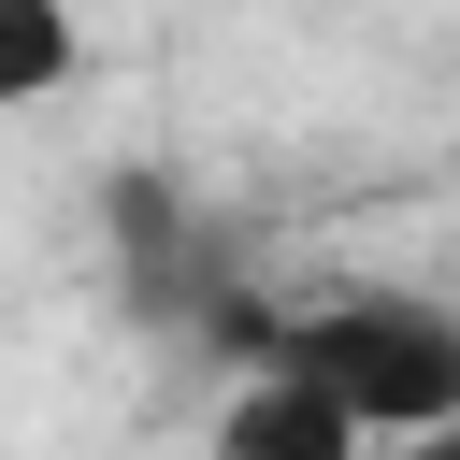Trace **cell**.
<instances>
[{
	"label": "cell",
	"mask_w": 460,
	"mask_h": 460,
	"mask_svg": "<svg viewBox=\"0 0 460 460\" xmlns=\"http://www.w3.org/2000/svg\"><path fill=\"white\" fill-rule=\"evenodd\" d=\"M72 72H86L72 0H0V101H58Z\"/></svg>",
	"instance_id": "obj_3"
},
{
	"label": "cell",
	"mask_w": 460,
	"mask_h": 460,
	"mask_svg": "<svg viewBox=\"0 0 460 460\" xmlns=\"http://www.w3.org/2000/svg\"><path fill=\"white\" fill-rule=\"evenodd\" d=\"M273 359L316 374L374 446H417L460 417V302H431V288H316L273 316Z\"/></svg>",
	"instance_id": "obj_1"
},
{
	"label": "cell",
	"mask_w": 460,
	"mask_h": 460,
	"mask_svg": "<svg viewBox=\"0 0 460 460\" xmlns=\"http://www.w3.org/2000/svg\"><path fill=\"white\" fill-rule=\"evenodd\" d=\"M216 460H374V431L316 388V374H288V359H259L230 402H216Z\"/></svg>",
	"instance_id": "obj_2"
},
{
	"label": "cell",
	"mask_w": 460,
	"mask_h": 460,
	"mask_svg": "<svg viewBox=\"0 0 460 460\" xmlns=\"http://www.w3.org/2000/svg\"><path fill=\"white\" fill-rule=\"evenodd\" d=\"M374 460H460V417H446V431H417V446H374Z\"/></svg>",
	"instance_id": "obj_4"
}]
</instances>
